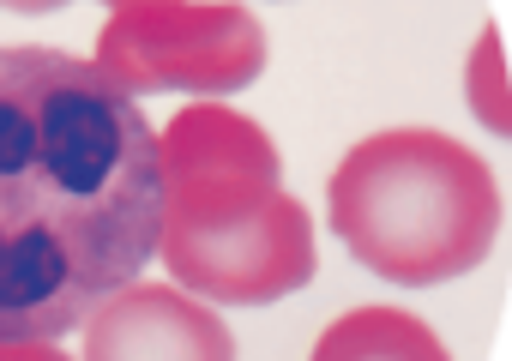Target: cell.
I'll list each match as a JSON object with an SVG mask.
<instances>
[{"label":"cell","mask_w":512,"mask_h":361,"mask_svg":"<svg viewBox=\"0 0 512 361\" xmlns=\"http://www.w3.org/2000/svg\"><path fill=\"white\" fill-rule=\"evenodd\" d=\"M163 235L157 127L61 49H0V343L67 337Z\"/></svg>","instance_id":"6da1fadb"},{"label":"cell","mask_w":512,"mask_h":361,"mask_svg":"<svg viewBox=\"0 0 512 361\" xmlns=\"http://www.w3.org/2000/svg\"><path fill=\"white\" fill-rule=\"evenodd\" d=\"M338 241L386 283L422 289L464 277L500 235L494 169L428 127H398L350 145L326 187Z\"/></svg>","instance_id":"7a4b0ae2"},{"label":"cell","mask_w":512,"mask_h":361,"mask_svg":"<svg viewBox=\"0 0 512 361\" xmlns=\"http://www.w3.org/2000/svg\"><path fill=\"white\" fill-rule=\"evenodd\" d=\"M97 73L133 103L163 91L223 97L266 73V25L241 0H139L109 13Z\"/></svg>","instance_id":"3957f363"},{"label":"cell","mask_w":512,"mask_h":361,"mask_svg":"<svg viewBox=\"0 0 512 361\" xmlns=\"http://www.w3.org/2000/svg\"><path fill=\"white\" fill-rule=\"evenodd\" d=\"M163 229H223L260 217L284 193V157L260 121L223 103H187L157 127Z\"/></svg>","instance_id":"277c9868"},{"label":"cell","mask_w":512,"mask_h":361,"mask_svg":"<svg viewBox=\"0 0 512 361\" xmlns=\"http://www.w3.org/2000/svg\"><path fill=\"white\" fill-rule=\"evenodd\" d=\"M157 259L199 301L266 307L314 277V217L296 193H278L260 217H241L223 229H187V235L163 229Z\"/></svg>","instance_id":"5b68a950"},{"label":"cell","mask_w":512,"mask_h":361,"mask_svg":"<svg viewBox=\"0 0 512 361\" xmlns=\"http://www.w3.org/2000/svg\"><path fill=\"white\" fill-rule=\"evenodd\" d=\"M79 361H235V331L181 283H127L85 325Z\"/></svg>","instance_id":"8992f818"},{"label":"cell","mask_w":512,"mask_h":361,"mask_svg":"<svg viewBox=\"0 0 512 361\" xmlns=\"http://www.w3.org/2000/svg\"><path fill=\"white\" fill-rule=\"evenodd\" d=\"M308 361H452V349L404 307H356L320 331Z\"/></svg>","instance_id":"52a82bcc"},{"label":"cell","mask_w":512,"mask_h":361,"mask_svg":"<svg viewBox=\"0 0 512 361\" xmlns=\"http://www.w3.org/2000/svg\"><path fill=\"white\" fill-rule=\"evenodd\" d=\"M464 97H470V115L512 139V67H506V43L494 25H482V37L470 43V61H464Z\"/></svg>","instance_id":"ba28073f"},{"label":"cell","mask_w":512,"mask_h":361,"mask_svg":"<svg viewBox=\"0 0 512 361\" xmlns=\"http://www.w3.org/2000/svg\"><path fill=\"white\" fill-rule=\"evenodd\" d=\"M0 361H73L55 337H25V343H0Z\"/></svg>","instance_id":"9c48e42d"},{"label":"cell","mask_w":512,"mask_h":361,"mask_svg":"<svg viewBox=\"0 0 512 361\" xmlns=\"http://www.w3.org/2000/svg\"><path fill=\"white\" fill-rule=\"evenodd\" d=\"M7 13H55V7H67V0H0Z\"/></svg>","instance_id":"30bf717a"},{"label":"cell","mask_w":512,"mask_h":361,"mask_svg":"<svg viewBox=\"0 0 512 361\" xmlns=\"http://www.w3.org/2000/svg\"><path fill=\"white\" fill-rule=\"evenodd\" d=\"M103 7H139V0H103Z\"/></svg>","instance_id":"8fae6325"}]
</instances>
